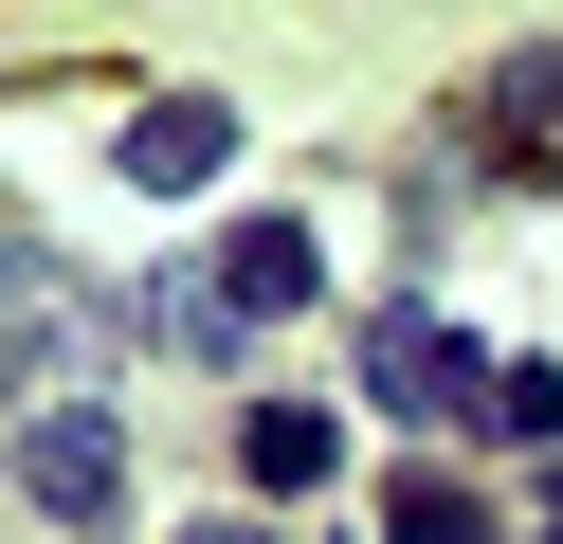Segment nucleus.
Instances as JSON below:
<instances>
[{
  "instance_id": "f03ea898",
  "label": "nucleus",
  "mask_w": 563,
  "mask_h": 544,
  "mask_svg": "<svg viewBox=\"0 0 563 544\" xmlns=\"http://www.w3.org/2000/svg\"><path fill=\"white\" fill-rule=\"evenodd\" d=\"M364 399H382L400 435H437V418H490V363L454 345L437 309H382V326H364Z\"/></svg>"
},
{
  "instance_id": "20e7f679",
  "label": "nucleus",
  "mask_w": 563,
  "mask_h": 544,
  "mask_svg": "<svg viewBox=\"0 0 563 544\" xmlns=\"http://www.w3.org/2000/svg\"><path fill=\"white\" fill-rule=\"evenodd\" d=\"M309 290H328V254H309L291 218H255V236H219V326H291Z\"/></svg>"
},
{
  "instance_id": "6e6552de",
  "label": "nucleus",
  "mask_w": 563,
  "mask_h": 544,
  "mask_svg": "<svg viewBox=\"0 0 563 544\" xmlns=\"http://www.w3.org/2000/svg\"><path fill=\"white\" fill-rule=\"evenodd\" d=\"M490 127H563V55H509V73H490Z\"/></svg>"
},
{
  "instance_id": "f257e3e1",
  "label": "nucleus",
  "mask_w": 563,
  "mask_h": 544,
  "mask_svg": "<svg viewBox=\"0 0 563 544\" xmlns=\"http://www.w3.org/2000/svg\"><path fill=\"white\" fill-rule=\"evenodd\" d=\"M0 471H19V508H55V526H128V418L110 399H37V418L0 435Z\"/></svg>"
},
{
  "instance_id": "423d86ee",
  "label": "nucleus",
  "mask_w": 563,
  "mask_h": 544,
  "mask_svg": "<svg viewBox=\"0 0 563 544\" xmlns=\"http://www.w3.org/2000/svg\"><path fill=\"white\" fill-rule=\"evenodd\" d=\"M382 544H490V508L454 490V471H400V490H382Z\"/></svg>"
},
{
  "instance_id": "1a4fd4ad",
  "label": "nucleus",
  "mask_w": 563,
  "mask_h": 544,
  "mask_svg": "<svg viewBox=\"0 0 563 544\" xmlns=\"http://www.w3.org/2000/svg\"><path fill=\"white\" fill-rule=\"evenodd\" d=\"M183 544H273V526H183Z\"/></svg>"
},
{
  "instance_id": "39448f33",
  "label": "nucleus",
  "mask_w": 563,
  "mask_h": 544,
  "mask_svg": "<svg viewBox=\"0 0 563 544\" xmlns=\"http://www.w3.org/2000/svg\"><path fill=\"white\" fill-rule=\"evenodd\" d=\"M328 454H345V435H328V399H255V418H236V471H255L273 508H309V490H328Z\"/></svg>"
},
{
  "instance_id": "0eeeda50",
  "label": "nucleus",
  "mask_w": 563,
  "mask_h": 544,
  "mask_svg": "<svg viewBox=\"0 0 563 544\" xmlns=\"http://www.w3.org/2000/svg\"><path fill=\"white\" fill-rule=\"evenodd\" d=\"M473 435H563V363H490V418Z\"/></svg>"
},
{
  "instance_id": "7ed1b4c3",
  "label": "nucleus",
  "mask_w": 563,
  "mask_h": 544,
  "mask_svg": "<svg viewBox=\"0 0 563 544\" xmlns=\"http://www.w3.org/2000/svg\"><path fill=\"white\" fill-rule=\"evenodd\" d=\"M110 164H128V200H200V181L236 164V109H219V91H164V109H128Z\"/></svg>"
},
{
  "instance_id": "9d476101",
  "label": "nucleus",
  "mask_w": 563,
  "mask_h": 544,
  "mask_svg": "<svg viewBox=\"0 0 563 544\" xmlns=\"http://www.w3.org/2000/svg\"><path fill=\"white\" fill-rule=\"evenodd\" d=\"M545 544H563V526H545Z\"/></svg>"
}]
</instances>
